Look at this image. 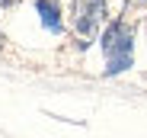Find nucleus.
<instances>
[{
    "label": "nucleus",
    "instance_id": "obj_3",
    "mask_svg": "<svg viewBox=\"0 0 147 138\" xmlns=\"http://www.w3.org/2000/svg\"><path fill=\"white\" fill-rule=\"evenodd\" d=\"M35 10L42 16V26L48 32H61L64 29V22H61V7L55 3V0H35Z\"/></svg>",
    "mask_w": 147,
    "mask_h": 138
},
{
    "label": "nucleus",
    "instance_id": "obj_5",
    "mask_svg": "<svg viewBox=\"0 0 147 138\" xmlns=\"http://www.w3.org/2000/svg\"><path fill=\"white\" fill-rule=\"evenodd\" d=\"M0 48H3V35H0Z\"/></svg>",
    "mask_w": 147,
    "mask_h": 138
},
{
    "label": "nucleus",
    "instance_id": "obj_4",
    "mask_svg": "<svg viewBox=\"0 0 147 138\" xmlns=\"http://www.w3.org/2000/svg\"><path fill=\"white\" fill-rule=\"evenodd\" d=\"M16 3V0H0V7H13Z\"/></svg>",
    "mask_w": 147,
    "mask_h": 138
},
{
    "label": "nucleus",
    "instance_id": "obj_2",
    "mask_svg": "<svg viewBox=\"0 0 147 138\" xmlns=\"http://www.w3.org/2000/svg\"><path fill=\"white\" fill-rule=\"evenodd\" d=\"M70 22L77 35L83 39L80 45H90V39H96V32L106 22V0H74L70 3Z\"/></svg>",
    "mask_w": 147,
    "mask_h": 138
},
{
    "label": "nucleus",
    "instance_id": "obj_1",
    "mask_svg": "<svg viewBox=\"0 0 147 138\" xmlns=\"http://www.w3.org/2000/svg\"><path fill=\"white\" fill-rule=\"evenodd\" d=\"M102 55H106V74H121L134 61V35L125 22H109L102 32Z\"/></svg>",
    "mask_w": 147,
    "mask_h": 138
}]
</instances>
